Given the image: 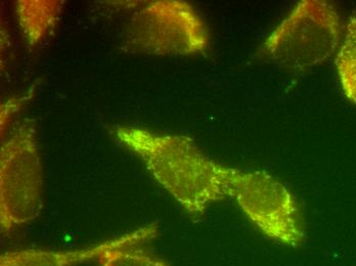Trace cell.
<instances>
[{
	"instance_id": "cell-6",
	"label": "cell",
	"mask_w": 356,
	"mask_h": 266,
	"mask_svg": "<svg viewBox=\"0 0 356 266\" xmlns=\"http://www.w3.org/2000/svg\"><path fill=\"white\" fill-rule=\"evenodd\" d=\"M157 235L158 226L152 224L82 250L47 251L27 249L12 251L2 255L0 266H76L95 259L99 260L106 252L113 249L143 245L155 239Z\"/></svg>"
},
{
	"instance_id": "cell-1",
	"label": "cell",
	"mask_w": 356,
	"mask_h": 266,
	"mask_svg": "<svg viewBox=\"0 0 356 266\" xmlns=\"http://www.w3.org/2000/svg\"><path fill=\"white\" fill-rule=\"evenodd\" d=\"M113 133L193 219H200L214 203L234 197L238 169L214 161L188 136L122 126Z\"/></svg>"
},
{
	"instance_id": "cell-4",
	"label": "cell",
	"mask_w": 356,
	"mask_h": 266,
	"mask_svg": "<svg viewBox=\"0 0 356 266\" xmlns=\"http://www.w3.org/2000/svg\"><path fill=\"white\" fill-rule=\"evenodd\" d=\"M210 36L192 6L179 0L149 2L128 22L123 49L154 56H188L204 53Z\"/></svg>"
},
{
	"instance_id": "cell-3",
	"label": "cell",
	"mask_w": 356,
	"mask_h": 266,
	"mask_svg": "<svg viewBox=\"0 0 356 266\" xmlns=\"http://www.w3.org/2000/svg\"><path fill=\"white\" fill-rule=\"evenodd\" d=\"M43 168L36 122L25 118L13 129L0 151V222L10 231L36 219L43 207Z\"/></svg>"
},
{
	"instance_id": "cell-7",
	"label": "cell",
	"mask_w": 356,
	"mask_h": 266,
	"mask_svg": "<svg viewBox=\"0 0 356 266\" xmlns=\"http://www.w3.org/2000/svg\"><path fill=\"white\" fill-rule=\"evenodd\" d=\"M64 3V1L56 0H22L17 2V17L28 44L36 45L56 27Z\"/></svg>"
},
{
	"instance_id": "cell-5",
	"label": "cell",
	"mask_w": 356,
	"mask_h": 266,
	"mask_svg": "<svg viewBox=\"0 0 356 266\" xmlns=\"http://www.w3.org/2000/svg\"><path fill=\"white\" fill-rule=\"evenodd\" d=\"M232 199L269 239L289 247L302 245L305 233L298 203L293 192L273 175L238 169Z\"/></svg>"
},
{
	"instance_id": "cell-9",
	"label": "cell",
	"mask_w": 356,
	"mask_h": 266,
	"mask_svg": "<svg viewBox=\"0 0 356 266\" xmlns=\"http://www.w3.org/2000/svg\"><path fill=\"white\" fill-rule=\"evenodd\" d=\"M138 246L113 249L99 259L101 266H169L162 259L138 249Z\"/></svg>"
},
{
	"instance_id": "cell-8",
	"label": "cell",
	"mask_w": 356,
	"mask_h": 266,
	"mask_svg": "<svg viewBox=\"0 0 356 266\" xmlns=\"http://www.w3.org/2000/svg\"><path fill=\"white\" fill-rule=\"evenodd\" d=\"M336 67L343 92L356 105V15L347 24L344 39L336 57Z\"/></svg>"
},
{
	"instance_id": "cell-2",
	"label": "cell",
	"mask_w": 356,
	"mask_h": 266,
	"mask_svg": "<svg viewBox=\"0 0 356 266\" xmlns=\"http://www.w3.org/2000/svg\"><path fill=\"white\" fill-rule=\"evenodd\" d=\"M342 35L340 16L333 6L321 0H303L266 38L262 58L303 73L329 60Z\"/></svg>"
}]
</instances>
